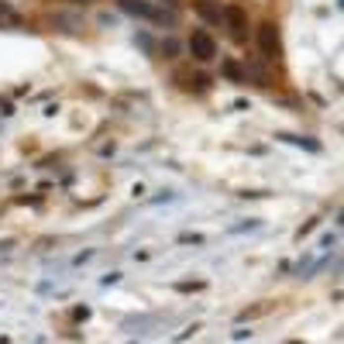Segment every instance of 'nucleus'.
<instances>
[{
    "label": "nucleus",
    "instance_id": "obj_1",
    "mask_svg": "<svg viewBox=\"0 0 344 344\" xmlns=\"http://www.w3.org/2000/svg\"><path fill=\"white\" fill-rule=\"evenodd\" d=\"M121 3V10L124 14H131V17H145V21H155V24H176V17L172 14H165V10H158V7H151L148 0H117Z\"/></svg>",
    "mask_w": 344,
    "mask_h": 344
},
{
    "label": "nucleus",
    "instance_id": "obj_2",
    "mask_svg": "<svg viewBox=\"0 0 344 344\" xmlns=\"http://www.w3.org/2000/svg\"><path fill=\"white\" fill-rule=\"evenodd\" d=\"M258 49H262V59H269V62H275L282 55V38H279V28L272 21L258 24Z\"/></svg>",
    "mask_w": 344,
    "mask_h": 344
},
{
    "label": "nucleus",
    "instance_id": "obj_3",
    "mask_svg": "<svg viewBox=\"0 0 344 344\" xmlns=\"http://www.w3.org/2000/svg\"><path fill=\"white\" fill-rule=\"evenodd\" d=\"M186 49H190V55H193L197 62H210V59L217 55V42L210 38V31H193L190 42H186Z\"/></svg>",
    "mask_w": 344,
    "mask_h": 344
},
{
    "label": "nucleus",
    "instance_id": "obj_4",
    "mask_svg": "<svg viewBox=\"0 0 344 344\" xmlns=\"http://www.w3.org/2000/svg\"><path fill=\"white\" fill-rule=\"evenodd\" d=\"M224 21H227L234 42H245V38H248V31H245V28H248V14H245V7H238V3L224 7Z\"/></svg>",
    "mask_w": 344,
    "mask_h": 344
},
{
    "label": "nucleus",
    "instance_id": "obj_5",
    "mask_svg": "<svg viewBox=\"0 0 344 344\" xmlns=\"http://www.w3.org/2000/svg\"><path fill=\"white\" fill-rule=\"evenodd\" d=\"M279 141H286V145H296V148H303V151H310V155H320L324 151V145L317 141V138H306V135H289V131H279Z\"/></svg>",
    "mask_w": 344,
    "mask_h": 344
},
{
    "label": "nucleus",
    "instance_id": "obj_6",
    "mask_svg": "<svg viewBox=\"0 0 344 344\" xmlns=\"http://www.w3.org/2000/svg\"><path fill=\"white\" fill-rule=\"evenodd\" d=\"M193 10L203 17L206 24H220V21H224V7L213 3V0H193Z\"/></svg>",
    "mask_w": 344,
    "mask_h": 344
},
{
    "label": "nucleus",
    "instance_id": "obj_7",
    "mask_svg": "<svg viewBox=\"0 0 344 344\" xmlns=\"http://www.w3.org/2000/svg\"><path fill=\"white\" fill-rule=\"evenodd\" d=\"M220 72H224V76H227L231 83H238V86H241V83H248V76H245V69L238 66L234 59H224V62H220Z\"/></svg>",
    "mask_w": 344,
    "mask_h": 344
},
{
    "label": "nucleus",
    "instance_id": "obj_8",
    "mask_svg": "<svg viewBox=\"0 0 344 344\" xmlns=\"http://www.w3.org/2000/svg\"><path fill=\"white\" fill-rule=\"evenodd\" d=\"M258 227H262V220H255V217H251V220L234 224V227H231V234H248V231H258Z\"/></svg>",
    "mask_w": 344,
    "mask_h": 344
},
{
    "label": "nucleus",
    "instance_id": "obj_9",
    "mask_svg": "<svg viewBox=\"0 0 344 344\" xmlns=\"http://www.w3.org/2000/svg\"><path fill=\"white\" fill-rule=\"evenodd\" d=\"M135 45L141 49V52H148V55L155 52V42H151V35H145V31H138L135 35Z\"/></svg>",
    "mask_w": 344,
    "mask_h": 344
},
{
    "label": "nucleus",
    "instance_id": "obj_10",
    "mask_svg": "<svg viewBox=\"0 0 344 344\" xmlns=\"http://www.w3.org/2000/svg\"><path fill=\"white\" fill-rule=\"evenodd\" d=\"M190 90H197V93H203V90H210V76H203V72H197V76L190 79Z\"/></svg>",
    "mask_w": 344,
    "mask_h": 344
},
{
    "label": "nucleus",
    "instance_id": "obj_11",
    "mask_svg": "<svg viewBox=\"0 0 344 344\" xmlns=\"http://www.w3.org/2000/svg\"><path fill=\"white\" fill-rule=\"evenodd\" d=\"M162 55H165V59H176V55H179V42H176V38H165V42H162Z\"/></svg>",
    "mask_w": 344,
    "mask_h": 344
},
{
    "label": "nucleus",
    "instance_id": "obj_12",
    "mask_svg": "<svg viewBox=\"0 0 344 344\" xmlns=\"http://www.w3.org/2000/svg\"><path fill=\"white\" fill-rule=\"evenodd\" d=\"M176 289L179 293H200V289H206L203 279H197V282H176Z\"/></svg>",
    "mask_w": 344,
    "mask_h": 344
},
{
    "label": "nucleus",
    "instance_id": "obj_13",
    "mask_svg": "<svg viewBox=\"0 0 344 344\" xmlns=\"http://www.w3.org/2000/svg\"><path fill=\"white\" fill-rule=\"evenodd\" d=\"M90 317H93V310H90V306H86V303H83V306H76V310H72V320H79V324H86V320H90Z\"/></svg>",
    "mask_w": 344,
    "mask_h": 344
},
{
    "label": "nucleus",
    "instance_id": "obj_14",
    "mask_svg": "<svg viewBox=\"0 0 344 344\" xmlns=\"http://www.w3.org/2000/svg\"><path fill=\"white\" fill-rule=\"evenodd\" d=\"M206 238L203 234H193V231H186V234H179V245H203Z\"/></svg>",
    "mask_w": 344,
    "mask_h": 344
},
{
    "label": "nucleus",
    "instance_id": "obj_15",
    "mask_svg": "<svg viewBox=\"0 0 344 344\" xmlns=\"http://www.w3.org/2000/svg\"><path fill=\"white\" fill-rule=\"evenodd\" d=\"M262 313H269V306H251V310H245V313H241L238 320L245 324V320H251V317H262Z\"/></svg>",
    "mask_w": 344,
    "mask_h": 344
},
{
    "label": "nucleus",
    "instance_id": "obj_16",
    "mask_svg": "<svg viewBox=\"0 0 344 344\" xmlns=\"http://www.w3.org/2000/svg\"><path fill=\"white\" fill-rule=\"evenodd\" d=\"M169 200H176V193H172V190H162L158 197H151V203H169Z\"/></svg>",
    "mask_w": 344,
    "mask_h": 344
},
{
    "label": "nucleus",
    "instance_id": "obj_17",
    "mask_svg": "<svg viewBox=\"0 0 344 344\" xmlns=\"http://www.w3.org/2000/svg\"><path fill=\"white\" fill-rule=\"evenodd\" d=\"M317 224H320V220H306V224H303V227H299V231H296V238H299V241H303V238H306V234H310V231H313V227H317Z\"/></svg>",
    "mask_w": 344,
    "mask_h": 344
},
{
    "label": "nucleus",
    "instance_id": "obj_18",
    "mask_svg": "<svg viewBox=\"0 0 344 344\" xmlns=\"http://www.w3.org/2000/svg\"><path fill=\"white\" fill-rule=\"evenodd\" d=\"M117 282H121V272H107L100 279V286H117Z\"/></svg>",
    "mask_w": 344,
    "mask_h": 344
},
{
    "label": "nucleus",
    "instance_id": "obj_19",
    "mask_svg": "<svg viewBox=\"0 0 344 344\" xmlns=\"http://www.w3.org/2000/svg\"><path fill=\"white\" fill-rule=\"evenodd\" d=\"M334 245H338V234H331V231H327V234L320 238V248H334Z\"/></svg>",
    "mask_w": 344,
    "mask_h": 344
},
{
    "label": "nucleus",
    "instance_id": "obj_20",
    "mask_svg": "<svg viewBox=\"0 0 344 344\" xmlns=\"http://www.w3.org/2000/svg\"><path fill=\"white\" fill-rule=\"evenodd\" d=\"M197 331H200V324H193V327H186V331H179V338H176V341H186V338H193Z\"/></svg>",
    "mask_w": 344,
    "mask_h": 344
},
{
    "label": "nucleus",
    "instance_id": "obj_21",
    "mask_svg": "<svg viewBox=\"0 0 344 344\" xmlns=\"http://www.w3.org/2000/svg\"><path fill=\"white\" fill-rule=\"evenodd\" d=\"M114 151H117V145H114V141H107V145H103V148H100V155H103V158H110V155H114Z\"/></svg>",
    "mask_w": 344,
    "mask_h": 344
},
{
    "label": "nucleus",
    "instance_id": "obj_22",
    "mask_svg": "<svg viewBox=\"0 0 344 344\" xmlns=\"http://www.w3.org/2000/svg\"><path fill=\"white\" fill-rule=\"evenodd\" d=\"M231 338H234V341H248V338H251V331H245V327H238V331H234Z\"/></svg>",
    "mask_w": 344,
    "mask_h": 344
},
{
    "label": "nucleus",
    "instance_id": "obj_23",
    "mask_svg": "<svg viewBox=\"0 0 344 344\" xmlns=\"http://www.w3.org/2000/svg\"><path fill=\"white\" fill-rule=\"evenodd\" d=\"M90 258H93V251H83V255H76L72 262H76V265H83V262H90Z\"/></svg>",
    "mask_w": 344,
    "mask_h": 344
},
{
    "label": "nucleus",
    "instance_id": "obj_24",
    "mask_svg": "<svg viewBox=\"0 0 344 344\" xmlns=\"http://www.w3.org/2000/svg\"><path fill=\"white\" fill-rule=\"evenodd\" d=\"M0 114H3V117H10V114H14V103H7V100H3V103H0Z\"/></svg>",
    "mask_w": 344,
    "mask_h": 344
},
{
    "label": "nucleus",
    "instance_id": "obj_25",
    "mask_svg": "<svg viewBox=\"0 0 344 344\" xmlns=\"http://www.w3.org/2000/svg\"><path fill=\"white\" fill-rule=\"evenodd\" d=\"M72 3H90V0H72Z\"/></svg>",
    "mask_w": 344,
    "mask_h": 344
},
{
    "label": "nucleus",
    "instance_id": "obj_26",
    "mask_svg": "<svg viewBox=\"0 0 344 344\" xmlns=\"http://www.w3.org/2000/svg\"><path fill=\"white\" fill-rule=\"evenodd\" d=\"M169 3H179V0H169Z\"/></svg>",
    "mask_w": 344,
    "mask_h": 344
}]
</instances>
